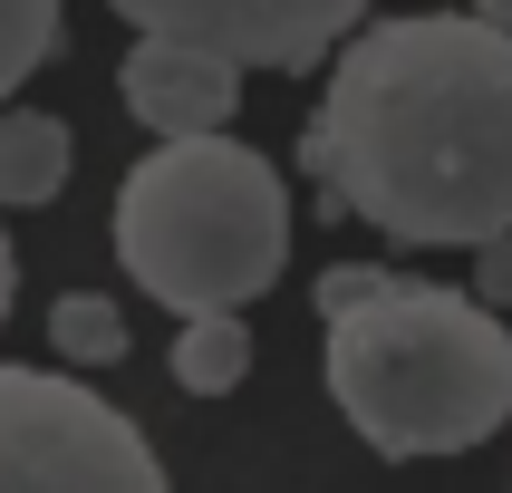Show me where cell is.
Masks as SVG:
<instances>
[{"label": "cell", "instance_id": "obj_10", "mask_svg": "<svg viewBox=\"0 0 512 493\" xmlns=\"http://www.w3.org/2000/svg\"><path fill=\"white\" fill-rule=\"evenodd\" d=\"M58 49V0H0V97Z\"/></svg>", "mask_w": 512, "mask_h": 493}, {"label": "cell", "instance_id": "obj_13", "mask_svg": "<svg viewBox=\"0 0 512 493\" xmlns=\"http://www.w3.org/2000/svg\"><path fill=\"white\" fill-rule=\"evenodd\" d=\"M474 10H484V20H503V29H512V0H474Z\"/></svg>", "mask_w": 512, "mask_h": 493}, {"label": "cell", "instance_id": "obj_4", "mask_svg": "<svg viewBox=\"0 0 512 493\" xmlns=\"http://www.w3.org/2000/svg\"><path fill=\"white\" fill-rule=\"evenodd\" d=\"M155 493L165 464L107 397H87L78 377L0 368V493Z\"/></svg>", "mask_w": 512, "mask_h": 493}, {"label": "cell", "instance_id": "obj_6", "mask_svg": "<svg viewBox=\"0 0 512 493\" xmlns=\"http://www.w3.org/2000/svg\"><path fill=\"white\" fill-rule=\"evenodd\" d=\"M116 97L155 136H203V126H223L242 107V58L203 49V39H174V29H145L126 49V68H116Z\"/></svg>", "mask_w": 512, "mask_h": 493}, {"label": "cell", "instance_id": "obj_9", "mask_svg": "<svg viewBox=\"0 0 512 493\" xmlns=\"http://www.w3.org/2000/svg\"><path fill=\"white\" fill-rule=\"evenodd\" d=\"M49 348L68 358V368H107V358H126V310L97 300V290H68V300L49 310Z\"/></svg>", "mask_w": 512, "mask_h": 493}, {"label": "cell", "instance_id": "obj_2", "mask_svg": "<svg viewBox=\"0 0 512 493\" xmlns=\"http://www.w3.org/2000/svg\"><path fill=\"white\" fill-rule=\"evenodd\" d=\"M329 319V397L377 455H464L512 416V339L493 300L435 290L377 261H339L319 281Z\"/></svg>", "mask_w": 512, "mask_h": 493}, {"label": "cell", "instance_id": "obj_3", "mask_svg": "<svg viewBox=\"0 0 512 493\" xmlns=\"http://www.w3.org/2000/svg\"><path fill=\"white\" fill-rule=\"evenodd\" d=\"M290 252V203L281 174L223 126L165 136L116 194V261L136 271L145 300L184 310H242L281 281Z\"/></svg>", "mask_w": 512, "mask_h": 493}, {"label": "cell", "instance_id": "obj_8", "mask_svg": "<svg viewBox=\"0 0 512 493\" xmlns=\"http://www.w3.org/2000/svg\"><path fill=\"white\" fill-rule=\"evenodd\" d=\"M252 377V329L232 310H184V339H174V387L184 397H232Z\"/></svg>", "mask_w": 512, "mask_h": 493}, {"label": "cell", "instance_id": "obj_5", "mask_svg": "<svg viewBox=\"0 0 512 493\" xmlns=\"http://www.w3.org/2000/svg\"><path fill=\"white\" fill-rule=\"evenodd\" d=\"M136 29H174L203 49H232L242 68H319L348 29L368 20V0H116Z\"/></svg>", "mask_w": 512, "mask_h": 493}, {"label": "cell", "instance_id": "obj_1", "mask_svg": "<svg viewBox=\"0 0 512 493\" xmlns=\"http://www.w3.org/2000/svg\"><path fill=\"white\" fill-rule=\"evenodd\" d=\"M300 165L339 223L358 213L387 242L512 232V29L416 10L339 39Z\"/></svg>", "mask_w": 512, "mask_h": 493}, {"label": "cell", "instance_id": "obj_11", "mask_svg": "<svg viewBox=\"0 0 512 493\" xmlns=\"http://www.w3.org/2000/svg\"><path fill=\"white\" fill-rule=\"evenodd\" d=\"M474 252H484L474 261V290H484L493 310H512V232H493V242H474Z\"/></svg>", "mask_w": 512, "mask_h": 493}, {"label": "cell", "instance_id": "obj_7", "mask_svg": "<svg viewBox=\"0 0 512 493\" xmlns=\"http://www.w3.org/2000/svg\"><path fill=\"white\" fill-rule=\"evenodd\" d=\"M68 184V126L39 107H0V203H58Z\"/></svg>", "mask_w": 512, "mask_h": 493}, {"label": "cell", "instance_id": "obj_12", "mask_svg": "<svg viewBox=\"0 0 512 493\" xmlns=\"http://www.w3.org/2000/svg\"><path fill=\"white\" fill-rule=\"evenodd\" d=\"M10 281H20V271H10V232H0V319H10Z\"/></svg>", "mask_w": 512, "mask_h": 493}]
</instances>
